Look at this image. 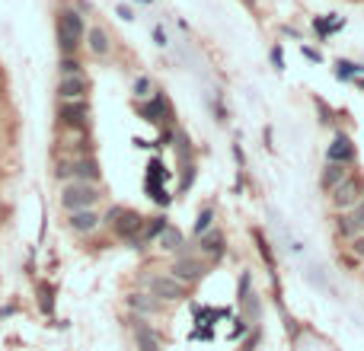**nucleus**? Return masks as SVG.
<instances>
[{
	"label": "nucleus",
	"instance_id": "26",
	"mask_svg": "<svg viewBox=\"0 0 364 351\" xmlns=\"http://www.w3.org/2000/svg\"><path fill=\"white\" fill-rule=\"evenodd\" d=\"M252 291H256V287H252V271L250 268H240V278H236V304L246 300Z\"/></svg>",
	"mask_w": 364,
	"mask_h": 351
},
{
	"label": "nucleus",
	"instance_id": "22",
	"mask_svg": "<svg viewBox=\"0 0 364 351\" xmlns=\"http://www.w3.org/2000/svg\"><path fill=\"white\" fill-rule=\"evenodd\" d=\"M169 217L167 214H157V217H147V223H144V230H141V246L147 250V243H157V237L163 230H167Z\"/></svg>",
	"mask_w": 364,
	"mask_h": 351
},
{
	"label": "nucleus",
	"instance_id": "31",
	"mask_svg": "<svg viewBox=\"0 0 364 351\" xmlns=\"http://www.w3.org/2000/svg\"><path fill=\"white\" fill-rule=\"evenodd\" d=\"M259 342H262V329H259V326H252L250 335L243 339L240 348H236V351H256V348H259Z\"/></svg>",
	"mask_w": 364,
	"mask_h": 351
},
{
	"label": "nucleus",
	"instance_id": "29",
	"mask_svg": "<svg viewBox=\"0 0 364 351\" xmlns=\"http://www.w3.org/2000/svg\"><path fill=\"white\" fill-rule=\"evenodd\" d=\"M131 93H134V99H138V102L150 99V96H154V84H150V77H138L134 86H131Z\"/></svg>",
	"mask_w": 364,
	"mask_h": 351
},
{
	"label": "nucleus",
	"instance_id": "27",
	"mask_svg": "<svg viewBox=\"0 0 364 351\" xmlns=\"http://www.w3.org/2000/svg\"><path fill=\"white\" fill-rule=\"evenodd\" d=\"M195 163H186V167H179V195H186L192 185H195Z\"/></svg>",
	"mask_w": 364,
	"mask_h": 351
},
{
	"label": "nucleus",
	"instance_id": "15",
	"mask_svg": "<svg viewBox=\"0 0 364 351\" xmlns=\"http://www.w3.org/2000/svg\"><path fill=\"white\" fill-rule=\"evenodd\" d=\"M55 23H58V26H64L67 32H71V36L84 42V36H86V23H84V13H80L77 7H61V10H58V16H55Z\"/></svg>",
	"mask_w": 364,
	"mask_h": 351
},
{
	"label": "nucleus",
	"instance_id": "46",
	"mask_svg": "<svg viewBox=\"0 0 364 351\" xmlns=\"http://www.w3.org/2000/svg\"><path fill=\"white\" fill-rule=\"evenodd\" d=\"M361 278H364V262H361Z\"/></svg>",
	"mask_w": 364,
	"mask_h": 351
},
{
	"label": "nucleus",
	"instance_id": "11",
	"mask_svg": "<svg viewBox=\"0 0 364 351\" xmlns=\"http://www.w3.org/2000/svg\"><path fill=\"white\" fill-rule=\"evenodd\" d=\"M131 335H134V348L138 351H163V335L141 316L131 319Z\"/></svg>",
	"mask_w": 364,
	"mask_h": 351
},
{
	"label": "nucleus",
	"instance_id": "18",
	"mask_svg": "<svg viewBox=\"0 0 364 351\" xmlns=\"http://www.w3.org/2000/svg\"><path fill=\"white\" fill-rule=\"evenodd\" d=\"M186 246V233L179 230L176 223H167V230L157 237V250L160 252H173V256H179V250Z\"/></svg>",
	"mask_w": 364,
	"mask_h": 351
},
{
	"label": "nucleus",
	"instance_id": "32",
	"mask_svg": "<svg viewBox=\"0 0 364 351\" xmlns=\"http://www.w3.org/2000/svg\"><path fill=\"white\" fill-rule=\"evenodd\" d=\"M348 246V256H355L358 262H364V233H358L352 243H345Z\"/></svg>",
	"mask_w": 364,
	"mask_h": 351
},
{
	"label": "nucleus",
	"instance_id": "19",
	"mask_svg": "<svg viewBox=\"0 0 364 351\" xmlns=\"http://www.w3.org/2000/svg\"><path fill=\"white\" fill-rule=\"evenodd\" d=\"M332 233H336L342 243H352L358 237L355 230V221H352V214L348 211H332Z\"/></svg>",
	"mask_w": 364,
	"mask_h": 351
},
{
	"label": "nucleus",
	"instance_id": "36",
	"mask_svg": "<svg viewBox=\"0 0 364 351\" xmlns=\"http://www.w3.org/2000/svg\"><path fill=\"white\" fill-rule=\"evenodd\" d=\"M211 112L217 115V121H221V125H227V109H224V102H221V96H215V102H211Z\"/></svg>",
	"mask_w": 364,
	"mask_h": 351
},
{
	"label": "nucleus",
	"instance_id": "42",
	"mask_svg": "<svg viewBox=\"0 0 364 351\" xmlns=\"http://www.w3.org/2000/svg\"><path fill=\"white\" fill-rule=\"evenodd\" d=\"M77 10H80V13H90L93 7H90V0H77Z\"/></svg>",
	"mask_w": 364,
	"mask_h": 351
},
{
	"label": "nucleus",
	"instance_id": "16",
	"mask_svg": "<svg viewBox=\"0 0 364 351\" xmlns=\"http://www.w3.org/2000/svg\"><path fill=\"white\" fill-rule=\"evenodd\" d=\"M352 173V167H342V163H323V169H319V179H317V185H319V192L323 195H329L336 185H342V179Z\"/></svg>",
	"mask_w": 364,
	"mask_h": 351
},
{
	"label": "nucleus",
	"instance_id": "43",
	"mask_svg": "<svg viewBox=\"0 0 364 351\" xmlns=\"http://www.w3.org/2000/svg\"><path fill=\"white\" fill-rule=\"evenodd\" d=\"M119 16L121 19H134V13H131V7H119Z\"/></svg>",
	"mask_w": 364,
	"mask_h": 351
},
{
	"label": "nucleus",
	"instance_id": "1",
	"mask_svg": "<svg viewBox=\"0 0 364 351\" xmlns=\"http://www.w3.org/2000/svg\"><path fill=\"white\" fill-rule=\"evenodd\" d=\"M326 198H329V208H332V211H352L358 202H364V176L358 173V169H352V173L342 179V185H336Z\"/></svg>",
	"mask_w": 364,
	"mask_h": 351
},
{
	"label": "nucleus",
	"instance_id": "40",
	"mask_svg": "<svg viewBox=\"0 0 364 351\" xmlns=\"http://www.w3.org/2000/svg\"><path fill=\"white\" fill-rule=\"evenodd\" d=\"M154 42H157L160 48H167L169 42H167V32H163V26H154Z\"/></svg>",
	"mask_w": 364,
	"mask_h": 351
},
{
	"label": "nucleus",
	"instance_id": "23",
	"mask_svg": "<svg viewBox=\"0 0 364 351\" xmlns=\"http://www.w3.org/2000/svg\"><path fill=\"white\" fill-rule=\"evenodd\" d=\"M339 29H345V19L336 16V13H329V19L326 16H317V19H313V32H317L319 38H332Z\"/></svg>",
	"mask_w": 364,
	"mask_h": 351
},
{
	"label": "nucleus",
	"instance_id": "21",
	"mask_svg": "<svg viewBox=\"0 0 364 351\" xmlns=\"http://www.w3.org/2000/svg\"><path fill=\"white\" fill-rule=\"evenodd\" d=\"M240 316L246 319V323H252V326H259V319H262V294L259 291H252L246 300H240Z\"/></svg>",
	"mask_w": 364,
	"mask_h": 351
},
{
	"label": "nucleus",
	"instance_id": "12",
	"mask_svg": "<svg viewBox=\"0 0 364 351\" xmlns=\"http://www.w3.org/2000/svg\"><path fill=\"white\" fill-rule=\"evenodd\" d=\"M125 304H128V310L134 316H141V319L160 316V313H163V306H167V304H160L157 297H150L147 291H131V294L125 297Z\"/></svg>",
	"mask_w": 364,
	"mask_h": 351
},
{
	"label": "nucleus",
	"instance_id": "30",
	"mask_svg": "<svg viewBox=\"0 0 364 351\" xmlns=\"http://www.w3.org/2000/svg\"><path fill=\"white\" fill-rule=\"evenodd\" d=\"M250 329H252V323H246L243 316H236V319H234V329H230V335H227V339H230V342H243V339L250 335Z\"/></svg>",
	"mask_w": 364,
	"mask_h": 351
},
{
	"label": "nucleus",
	"instance_id": "44",
	"mask_svg": "<svg viewBox=\"0 0 364 351\" xmlns=\"http://www.w3.org/2000/svg\"><path fill=\"white\" fill-rule=\"evenodd\" d=\"M243 3H246L250 10H256V7H259V0H243Z\"/></svg>",
	"mask_w": 364,
	"mask_h": 351
},
{
	"label": "nucleus",
	"instance_id": "17",
	"mask_svg": "<svg viewBox=\"0 0 364 351\" xmlns=\"http://www.w3.org/2000/svg\"><path fill=\"white\" fill-rule=\"evenodd\" d=\"M99 223H103V217L96 214V208H86V211H71V217H67V227H71L74 233H80V237L93 233Z\"/></svg>",
	"mask_w": 364,
	"mask_h": 351
},
{
	"label": "nucleus",
	"instance_id": "25",
	"mask_svg": "<svg viewBox=\"0 0 364 351\" xmlns=\"http://www.w3.org/2000/svg\"><path fill=\"white\" fill-rule=\"evenodd\" d=\"M252 240H256V246H259V256H262V262H265V268H269V275L275 278L278 265H275V256H271V243L262 237V230H252Z\"/></svg>",
	"mask_w": 364,
	"mask_h": 351
},
{
	"label": "nucleus",
	"instance_id": "14",
	"mask_svg": "<svg viewBox=\"0 0 364 351\" xmlns=\"http://www.w3.org/2000/svg\"><path fill=\"white\" fill-rule=\"evenodd\" d=\"M86 93H90V80H86L84 74H77V77H61V84H58V96H61V102L86 99Z\"/></svg>",
	"mask_w": 364,
	"mask_h": 351
},
{
	"label": "nucleus",
	"instance_id": "34",
	"mask_svg": "<svg viewBox=\"0 0 364 351\" xmlns=\"http://www.w3.org/2000/svg\"><path fill=\"white\" fill-rule=\"evenodd\" d=\"M313 106L319 109V121H323V125H336V119H332V109H329L326 102H323V99H313Z\"/></svg>",
	"mask_w": 364,
	"mask_h": 351
},
{
	"label": "nucleus",
	"instance_id": "33",
	"mask_svg": "<svg viewBox=\"0 0 364 351\" xmlns=\"http://www.w3.org/2000/svg\"><path fill=\"white\" fill-rule=\"evenodd\" d=\"M269 58H271V67H275V71H284V51H281V45H271L269 48Z\"/></svg>",
	"mask_w": 364,
	"mask_h": 351
},
{
	"label": "nucleus",
	"instance_id": "2",
	"mask_svg": "<svg viewBox=\"0 0 364 351\" xmlns=\"http://www.w3.org/2000/svg\"><path fill=\"white\" fill-rule=\"evenodd\" d=\"M167 271L176 278L179 285H186L189 291H192L198 281H205V278H208V271H211V262L202 259L198 252H192V256H176V259H173V265H169Z\"/></svg>",
	"mask_w": 364,
	"mask_h": 351
},
{
	"label": "nucleus",
	"instance_id": "4",
	"mask_svg": "<svg viewBox=\"0 0 364 351\" xmlns=\"http://www.w3.org/2000/svg\"><path fill=\"white\" fill-rule=\"evenodd\" d=\"M138 115L144 121H150V125H157V128H176V112L169 106L167 93H160V90H154L150 99L138 102Z\"/></svg>",
	"mask_w": 364,
	"mask_h": 351
},
{
	"label": "nucleus",
	"instance_id": "20",
	"mask_svg": "<svg viewBox=\"0 0 364 351\" xmlns=\"http://www.w3.org/2000/svg\"><path fill=\"white\" fill-rule=\"evenodd\" d=\"M332 74H336V80H342V84H355L358 77H364V64L348 61V58H339L336 67H332Z\"/></svg>",
	"mask_w": 364,
	"mask_h": 351
},
{
	"label": "nucleus",
	"instance_id": "9",
	"mask_svg": "<svg viewBox=\"0 0 364 351\" xmlns=\"http://www.w3.org/2000/svg\"><path fill=\"white\" fill-rule=\"evenodd\" d=\"M58 176H61V179L71 176V182H93V185H99L103 169H99V163H96L93 157H77L74 163H64V167L58 169Z\"/></svg>",
	"mask_w": 364,
	"mask_h": 351
},
{
	"label": "nucleus",
	"instance_id": "28",
	"mask_svg": "<svg viewBox=\"0 0 364 351\" xmlns=\"http://www.w3.org/2000/svg\"><path fill=\"white\" fill-rule=\"evenodd\" d=\"M58 71H61V77H77V74H84V64L77 61V55H67V58H61Z\"/></svg>",
	"mask_w": 364,
	"mask_h": 351
},
{
	"label": "nucleus",
	"instance_id": "8",
	"mask_svg": "<svg viewBox=\"0 0 364 351\" xmlns=\"http://www.w3.org/2000/svg\"><path fill=\"white\" fill-rule=\"evenodd\" d=\"M326 163H342V167H355L358 163V147L348 131H332V141L326 144Z\"/></svg>",
	"mask_w": 364,
	"mask_h": 351
},
{
	"label": "nucleus",
	"instance_id": "37",
	"mask_svg": "<svg viewBox=\"0 0 364 351\" xmlns=\"http://www.w3.org/2000/svg\"><path fill=\"white\" fill-rule=\"evenodd\" d=\"M300 55L307 58V61H313V64H319V61H323V55H319V48H310V45H300Z\"/></svg>",
	"mask_w": 364,
	"mask_h": 351
},
{
	"label": "nucleus",
	"instance_id": "24",
	"mask_svg": "<svg viewBox=\"0 0 364 351\" xmlns=\"http://www.w3.org/2000/svg\"><path fill=\"white\" fill-rule=\"evenodd\" d=\"M215 221H217V211H215V204H205L202 211H198V217H195V223H192V240H198V237H205L211 227H215Z\"/></svg>",
	"mask_w": 364,
	"mask_h": 351
},
{
	"label": "nucleus",
	"instance_id": "6",
	"mask_svg": "<svg viewBox=\"0 0 364 351\" xmlns=\"http://www.w3.org/2000/svg\"><path fill=\"white\" fill-rule=\"evenodd\" d=\"M144 223H147V217H144L141 211H134V208H121V214L112 223V233L119 237V240L128 243L131 250H144V246H141V230H144Z\"/></svg>",
	"mask_w": 364,
	"mask_h": 351
},
{
	"label": "nucleus",
	"instance_id": "41",
	"mask_svg": "<svg viewBox=\"0 0 364 351\" xmlns=\"http://www.w3.org/2000/svg\"><path fill=\"white\" fill-rule=\"evenodd\" d=\"M42 313H51V291H42Z\"/></svg>",
	"mask_w": 364,
	"mask_h": 351
},
{
	"label": "nucleus",
	"instance_id": "3",
	"mask_svg": "<svg viewBox=\"0 0 364 351\" xmlns=\"http://www.w3.org/2000/svg\"><path fill=\"white\" fill-rule=\"evenodd\" d=\"M103 198V189L93 182H67L61 189V204L64 211H86V208H96V202Z\"/></svg>",
	"mask_w": 364,
	"mask_h": 351
},
{
	"label": "nucleus",
	"instance_id": "7",
	"mask_svg": "<svg viewBox=\"0 0 364 351\" xmlns=\"http://www.w3.org/2000/svg\"><path fill=\"white\" fill-rule=\"evenodd\" d=\"M227 250H230V243H227V233L221 230V227H211V230L205 233V237H198L195 240V252L202 256V259H208L211 265H221L227 256Z\"/></svg>",
	"mask_w": 364,
	"mask_h": 351
},
{
	"label": "nucleus",
	"instance_id": "35",
	"mask_svg": "<svg viewBox=\"0 0 364 351\" xmlns=\"http://www.w3.org/2000/svg\"><path fill=\"white\" fill-rule=\"evenodd\" d=\"M348 214H352V221H355V230H358V233H364V202H358Z\"/></svg>",
	"mask_w": 364,
	"mask_h": 351
},
{
	"label": "nucleus",
	"instance_id": "39",
	"mask_svg": "<svg viewBox=\"0 0 364 351\" xmlns=\"http://www.w3.org/2000/svg\"><path fill=\"white\" fill-rule=\"evenodd\" d=\"M121 208H125V204H112V208H109V211H106L103 223H109V227H112V223H115V217H119V214H121Z\"/></svg>",
	"mask_w": 364,
	"mask_h": 351
},
{
	"label": "nucleus",
	"instance_id": "10",
	"mask_svg": "<svg viewBox=\"0 0 364 351\" xmlns=\"http://www.w3.org/2000/svg\"><path fill=\"white\" fill-rule=\"evenodd\" d=\"M58 121L71 131H86L90 128V102L86 99L61 102V106H58Z\"/></svg>",
	"mask_w": 364,
	"mask_h": 351
},
{
	"label": "nucleus",
	"instance_id": "38",
	"mask_svg": "<svg viewBox=\"0 0 364 351\" xmlns=\"http://www.w3.org/2000/svg\"><path fill=\"white\" fill-rule=\"evenodd\" d=\"M230 154H234V160H236V167H240V169H246V154H243V147H240V141H236V144H230Z\"/></svg>",
	"mask_w": 364,
	"mask_h": 351
},
{
	"label": "nucleus",
	"instance_id": "13",
	"mask_svg": "<svg viewBox=\"0 0 364 351\" xmlns=\"http://www.w3.org/2000/svg\"><path fill=\"white\" fill-rule=\"evenodd\" d=\"M84 45L90 48V55H93V58H109V55H112V36H109L103 26H90V29H86Z\"/></svg>",
	"mask_w": 364,
	"mask_h": 351
},
{
	"label": "nucleus",
	"instance_id": "45",
	"mask_svg": "<svg viewBox=\"0 0 364 351\" xmlns=\"http://www.w3.org/2000/svg\"><path fill=\"white\" fill-rule=\"evenodd\" d=\"M355 84H358V86H361V90H364V77H358V80H355Z\"/></svg>",
	"mask_w": 364,
	"mask_h": 351
},
{
	"label": "nucleus",
	"instance_id": "5",
	"mask_svg": "<svg viewBox=\"0 0 364 351\" xmlns=\"http://www.w3.org/2000/svg\"><path fill=\"white\" fill-rule=\"evenodd\" d=\"M144 287H147L150 297H157L160 304H182V300L189 297V287L179 285L169 271H157V275H150L147 281H144Z\"/></svg>",
	"mask_w": 364,
	"mask_h": 351
}]
</instances>
